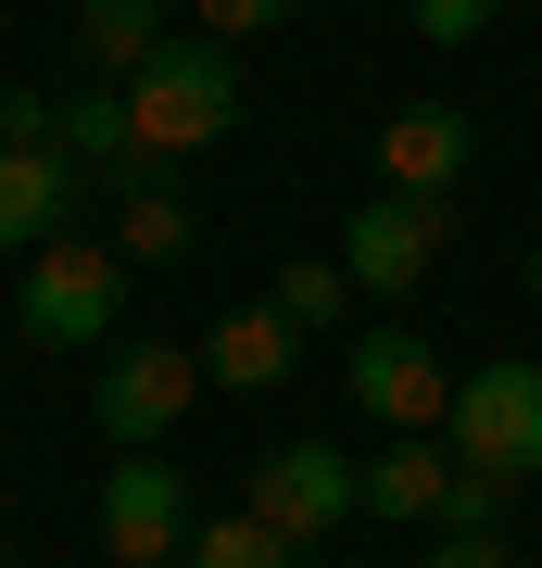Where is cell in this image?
Masks as SVG:
<instances>
[{
    "instance_id": "1",
    "label": "cell",
    "mask_w": 542,
    "mask_h": 568,
    "mask_svg": "<svg viewBox=\"0 0 542 568\" xmlns=\"http://www.w3.org/2000/svg\"><path fill=\"white\" fill-rule=\"evenodd\" d=\"M241 114H253L241 51H215V39H177L164 63H140V77H126V126H140V164H190V152L241 140Z\"/></svg>"
},
{
    "instance_id": "2",
    "label": "cell",
    "mask_w": 542,
    "mask_h": 568,
    "mask_svg": "<svg viewBox=\"0 0 542 568\" xmlns=\"http://www.w3.org/2000/svg\"><path fill=\"white\" fill-rule=\"evenodd\" d=\"M442 455L480 467V480H504V493L542 480V366H530V354H492V366H467V379H454Z\"/></svg>"
},
{
    "instance_id": "3",
    "label": "cell",
    "mask_w": 542,
    "mask_h": 568,
    "mask_svg": "<svg viewBox=\"0 0 542 568\" xmlns=\"http://www.w3.org/2000/svg\"><path fill=\"white\" fill-rule=\"evenodd\" d=\"M126 278H140V265H126L114 241H76V227H63V241L25 265V291H13V328L39 354H76V342H114V316H126Z\"/></svg>"
},
{
    "instance_id": "4",
    "label": "cell",
    "mask_w": 542,
    "mask_h": 568,
    "mask_svg": "<svg viewBox=\"0 0 542 568\" xmlns=\"http://www.w3.org/2000/svg\"><path fill=\"white\" fill-rule=\"evenodd\" d=\"M241 506L278 530V544H328L341 518H366V455H341V443H278V455L253 467Z\"/></svg>"
},
{
    "instance_id": "5",
    "label": "cell",
    "mask_w": 542,
    "mask_h": 568,
    "mask_svg": "<svg viewBox=\"0 0 542 568\" xmlns=\"http://www.w3.org/2000/svg\"><path fill=\"white\" fill-rule=\"evenodd\" d=\"M190 405H202V354L164 342V328H140V342L101 366V429H114V455H164V429Z\"/></svg>"
},
{
    "instance_id": "6",
    "label": "cell",
    "mask_w": 542,
    "mask_h": 568,
    "mask_svg": "<svg viewBox=\"0 0 542 568\" xmlns=\"http://www.w3.org/2000/svg\"><path fill=\"white\" fill-rule=\"evenodd\" d=\"M341 379H354V405L379 417L391 443H442V417H454V379H442V354H429L417 328H366L341 354Z\"/></svg>"
},
{
    "instance_id": "7",
    "label": "cell",
    "mask_w": 542,
    "mask_h": 568,
    "mask_svg": "<svg viewBox=\"0 0 542 568\" xmlns=\"http://www.w3.org/2000/svg\"><path fill=\"white\" fill-rule=\"evenodd\" d=\"M190 480L164 455H114V480H101V568H177L190 556Z\"/></svg>"
},
{
    "instance_id": "8",
    "label": "cell",
    "mask_w": 542,
    "mask_h": 568,
    "mask_svg": "<svg viewBox=\"0 0 542 568\" xmlns=\"http://www.w3.org/2000/svg\"><path fill=\"white\" fill-rule=\"evenodd\" d=\"M442 241H454V215L442 203H354L341 215V278L366 291V304H403V291H429V265H442Z\"/></svg>"
},
{
    "instance_id": "9",
    "label": "cell",
    "mask_w": 542,
    "mask_h": 568,
    "mask_svg": "<svg viewBox=\"0 0 542 568\" xmlns=\"http://www.w3.org/2000/svg\"><path fill=\"white\" fill-rule=\"evenodd\" d=\"M480 164V126H467L454 102H403L391 126H379V190L391 203H442L454 215V178Z\"/></svg>"
},
{
    "instance_id": "10",
    "label": "cell",
    "mask_w": 542,
    "mask_h": 568,
    "mask_svg": "<svg viewBox=\"0 0 542 568\" xmlns=\"http://www.w3.org/2000/svg\"><path fill=\"white\" fill-rule=\"evenodd\" d=\"M101 203H114L101 241H114L126 265H177V253L202 241V203L177 190V164H114V178H101Z\"/></svg>"
},
{
    "instance_id": "11",
    "label": "cell",
    "mask_w": 542,
    "mask_h": 568,
    "mask_svg": "<svg viewBox=\"0 0 542 568\" xmlns=\"http://www.w3.org/2000/svg\"><path fill=\"white\" fill-rule=\"evenodd\" d=\"M76 203H89V164L76 152H0V253L39 265L63 227H76Z\"/></svg>"
},
{
    "instance_id": "12",
    "label": "cell",
    "mask_w": 542,
    "mask_h": 568,
    "mask_svg": "<svg viewBox=\"0 0 542 568\" xmlns=\"http://www.w3.org/2000/svg\"><path fill=\"white\" fill-rule=\"evenodd\" d=\"M303 366V328L278 304H227L215 328H202V379H227V392H278Z\"/></svg>"
},
{
    "instance_id": "13",
    "label": "cell",
    "mask_w": 542,
    "mask_h": 568,
    "mask_svg": "<svg viewBox=\"0 0 542 568\" xmlns=\"http://www.w3.org/2000/svg\"><path fill=\"white\" fill-rule=\"evenodd\" d=\"M454 506V455L442 443H391V455H366V518H417V530H442Z\"/></svg>"
},
{
    "instance_id": "14",
    "label": "cell",
    "mask_w": 542,
    "mask_h": 568,
    "mask_svg": "<svg viewBox=\"0 0 542 568\" xmlns=\"http://www.w3.org/2000/svg\"><path fill=\"white\" fill-rule=\"evenodd\" d=\"M76 51L101 63V77H140V63H164V51H177V39H164V13H152V0H89V13H76Z\"/></svg>"
},
{
    "instance_id": "15",
    "label": "cell",
    "mask_w": 542,
    "mask_h": 568,
    "mask_svg": "<svg viewBox=\"0 0 542 568\" xmlns=\"http://www.w3.org/2000/svg\"><path fill=\"white\" fill-rule=\"evenodd\" d=\"M177 568H303V544H278L253 506H227V518H202V530H190V556H177Z\"/></svg>"
},
{
    "instance_id": "16",
    "label": "cell",
    "mask_w": 542,
    "mask_h": 568,
    "mask_svg": "<svg viewBox=\"0 0 542 568\" xmlns=\"http://www.w3.org/2000/svg\"><path fill=\"white\" fill-rule=\"evenodd\" d=\"M265 304H278V316L303 328V342H316V328H341V304H354V278H341V265H328V253H290L278 278H265Z\"/></svg>"
},
{
    "instance_id": "17",
    "label": "cell",
    "mask_w": 542,
    "mask_h": 568,
    "mask_svg": "<svg viewBox=\"0 0 542 568\" xmlns=\"http://www.w3.org/2000/svg\"><path fill=\"white\" fill-rule=\"evenodd\" d=\"M0 152H63V89H0Z\"/></svg>"
},
{
    "instance_id": "18",
    "label": "cell",
    "mask_w": 542,
    "mask_h": 568,
    "mask_svg": "<svg viewBox=\"0 0 542 568\" xmlns=\"http://www.w3.org/2000/svg\"><path fill=\"white\" fill-rule=\"evenodd\" d=\"M278 26H290V0H202V26H190V39L241 51V39H278Z\"/></svg>"
},
{
    "instance_id": "19",
    "label": "cell",
    "mask_w": 542,
    "mask_h": 568,
    "mask_svg": "<svg viewBox=\"0 0 542 568\" xmlns=\"http://www.w3.org/2000/svg\"><path fill=\"white\" fill-rule=\"evenodd\" d=\"M504 518H518V493H504V480H480V467H454V506H442V530H492V544H504Z\"/></svg>"
},
{
    "instance_id": "20",
    "label": "cell",
    "mask_w": 542,
    "mask_h": 568,
    "mask_svg": "<svg viewBox=\"0 0 542 568\" xmlns=\"http://www.w3.org/2000/svg\"><path fill=\"white\" fill-rule=\"evenodd\" d=\"M417 39L429 51H480L492 39V0H417Z\"/></svg>"
},
{
    "instance_id": "21",
    "label": "cell",
    "mask_w": 542,
    "mask_h": 568,
    "mask_svg": "<svg viewBox=\"0 0 542 568\" xmlns=\"http://www.w3.org/2000/svg\"><path fill=\"white\" fill-rule=\"evenodd\" d=\"M417 568H518V556H504L492 530H429V556H417Z\"/></svg>"
},
{
    "instance_id": "22",
    "label": "cell",
    "mask_w": 542,
    "mask_h": 568,
    "mask_svg": "<svg viewBox=\"0 0 542 568\" xmlns=\"http://www.w3.org/2000/svg\"><path fill=\"white\" fill-rule=\"evenodd\" d=\"M530 304H542V241H530Z\"/></svg>"
},
{
    "instance_id": "23",
    "label": "cell",
    "mask_w": 542,
    "mask_h": 568,
    "mask_svg": "<svg viewBox=\"0 0 542 568\" xmlns=\"http://www.w3.org/2000/svg\"><path fill=\"white\" fill-rule=\"evenodd\" d=\"M0 568H13V556H0Z\"/></svg>"
}]
</instances>
